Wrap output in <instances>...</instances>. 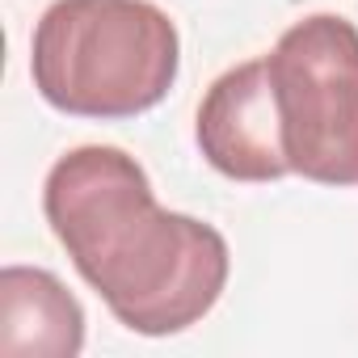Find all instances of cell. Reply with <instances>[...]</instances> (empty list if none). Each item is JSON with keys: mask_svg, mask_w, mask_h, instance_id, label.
Instances as JSON below:
<instances>
[{"mask_svg": "<svg viewBox=\"0 0 358 358\" xmlns=\"http://www.w3.org/2000/svg\"><path fill=\"white\" fill-rule=\"evenodd\" d=\"M80 350H85V312L51 270L9 266L0 274V354L76 358Z\"/></svg>", "mask_w": 358, "mask_h": 358, "instance_id": "cell-5", "label": "cell"}, {"mask_svg": "<svg viewBox=\"0 0 358 358\" xmlns=\"http://www.w3.org/2000/svg\"><path fill=\"white\" fill-rule=\"evenodd\" d=\"M194 135L207 164L232 182H278L291 173L266 59H249L207 89Z\"/></svg>", "mask_w": 358, "mask_h": 358, "instance_id": "cell-4", "label": "cell"}, {"mask_svg": "<svg viewBox=\"0 0 358 358\" xmlns=\"http://www.w3.org/2000/svg\"><path fill=\"white\" fill-rule=\"evenodd\" d=\"M43 211L76 274L131 333H182L228 287V241L194 215L164 211L143 164L122 148L85 143L59 156Z\"/></svg>", "mask_w": 358, "mask_h": 358, "instance_id": "cell-1", "label": "cell"}, {"mask_svg": "<svg viewBox=\"0 0 358 358\" xmlns=\"http://www.w3.org/2000/svg\"><path fill=\"white\" fill-rule=\"evenodd\" d=\"M182 38L152 0H55L30 43L34 89L72 118H135L177 80Z\"/></svg>", "mask_w": 358, "mask_h": 358, "instance_id": "cell-2", "label": "cell"}, {"mask_svg": "<svg viewBox=\"0 0 358 358\" xmlns=\"http://www.w3.org/2000/svg\"><path fill=\"white\" fill-rule=\"evenodd\" d=\"M291 173L358 186V30L337 13L295 22L266 55Z\"/></svg>", "mask_w": 358, "mask_h": 358, "instance_id": "cell-3", "label": "cell"}]
</instances>
